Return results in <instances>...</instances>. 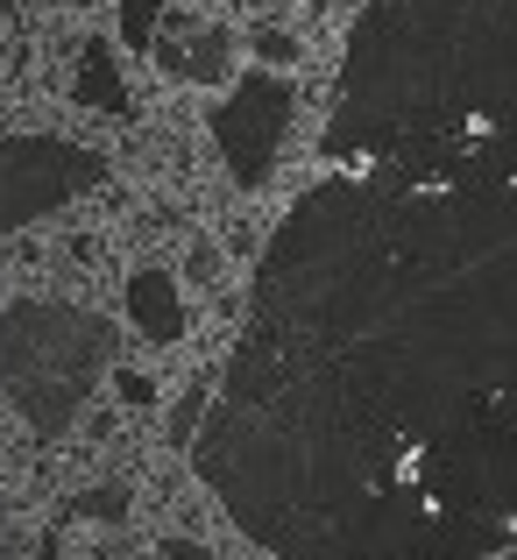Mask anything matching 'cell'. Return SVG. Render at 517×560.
I'll use <instances>...</instances> for the list:
<instances>
[{
	"mask_svg": "<svg viewBox=\"0 0 517 560\" xmlns=\"http://www.w3.org/2000/svg\"><path fill=\"white\" fill-rule=\"evenodd\" d=\"M128 313H136L150 334H164V341H171V334H177V291H171V277L164 270H136V277H128Z\"/></svg>",
	"mask_w": 517,
	"mask_h": 560,
	"instance_id": "6da1fadb",
	"label": "cell"
},
{
	"mask_svg": "<svg viewBox=\"0 0 517 560\" xmlns=\"http://www.w3.org/2000/svg\"><path fill=\"white\" fill-rule=\"evenodd\" d=\"M164 0H121V8H114V36H121V50H150L156 43V28H164Z\"/></svg>",
	"mask_w": 517,
	"mask_h": 560,
	"instance_id": "7a4b0ae2",
	"label": "cell"
},
{
	"mask_svg": "<svg viewBox=\"0 0 517 560\" xmlns=\"http://www.w3.org/2000/svg\"><path fill=\"white\" fill-rule=\"evenodd\" d=\"M242 50L256 57V65H270V71H291V65H305V43L291 36V28H277V22H256L242 36Z\"/></svg>",
	"mask_w": 517,
	"mask_h": 560,
	"instance_id": "3957f363",
	"label": "cell"
},
{
	"mask_svg": "<svg viewBox=\"0 0 517 560\" xmlns=\"http://www.w3.org/2000/svg\"><path fill=\"white\" fill-rule=\"evenodd\" d=\"M227 57H234V36H227V28H199V57L185 50V79L220 85V79H227Z\"/></svg>",
	"mask_w": 517,
	"mask_h": 560,
	"instance_id": "277c9868",
	"label": "cell"
},
{
	"mask_svg": "<svg viewBox=\"0 0 517 560\" xmlns=\"http://www.w3.org/2000/svg\"><path fill=\"white\" fill-rule=\"evenodd\" d=\"M128 511H136V497H128L121 482H107V490H79V497H71V518H93V525H121Z\"/></svg>",
	"mask_w": 517,
	"mask_h": 560,
	"instance_id": "5b68a950",
	"label": "cell"
},
{
	"mask_svg": "<svg viewBox=\"0 0 517 560\" xmlns=\"http://www.w3.org/2000/svg\"><path fill=\"white\" fill-rule=\"evenodd\" d=\"M205 390H213V376L185 383V390L171 397V419H164V440H171V447H185V440H191V425H199V411H205Z\"/></svg>",
	"mask_w": 517,
	"mask_h": 560,
	"instance_id": "8992f818",
	"label": "cell"
},
{
	"mask_svg": "<svg viewBox=\"0 0 517 560\" xmlns=\"http://www.w3.org/2000/svg\"><path fill=\"white\" fill-rule=\"evenodd\" d=\"M114 397H121L128 411H156L164 405V383H156L150 370H136V362H121V370H114Z\"/></svg>",
	"mask_w": 517,
	"mask_h": 560,
	"instance_id": "52a82bcc",
	"label": "cell"
},
{
	"mask_svg": "<svg viewBox=\"0 0 517 560\" xmlns=\"http://www.w3.org/2000/svg\"><path fill=\"white\" fill-rule=\"evenodd\" d=\"M220 277V242L213 234H191V248H185V262H177V284H191V291H205Z\"/></svg>",
	"mask_w": 517,
	"mask_h": 560,
	"instance_id": "ba28073f",
	"label": "cell"
},
{
	"mask_svg": "<svg viewBox=\"0 0 517 560\" xmlns=\"http://www.w3.org/2000/svg\"><path fill=\"white\" fill-rule=\"evenodd\" d=\"M121 411H128L121 397H114V405H99L93 419H85V440H107V433H114V419H121Z\"/></svg>",
	"mask_w": 517,
	"mask_h": 560,
	"instance_id": "9c48e42d",
	"label": "cell"
},
{
	"mask_svg": "<svg viewBox=\"0 0 517 560\" xmlns=\"http://www.w3.org/2000/svg\"><path fill=\"white\" fill-rule=\"evenodd\" d=\"M164 553H171V560H205V539H191V533H171V539H164Z\"/></svg>",
	"mask_w": 517,
	"mask_h": 560,
	"instance_id": "30bf717a",
	"label": "cell"
},
{
	"mask_svg": "<svg viewBox=\"0 0 517 560\" xmlns=\"http://www.w3.org/2000/svg\"><path fill=\"white\" fill-rule=\"evenodd\" d=\"M227 248H234V256H248V248H256V228H248V220H234V228H227Z\"/></svg>",
	"mask_w": 517,
	"mask_h": 560,
	"instance_id": "8fae6325",
	"label": "cell"
}]
</instances>
